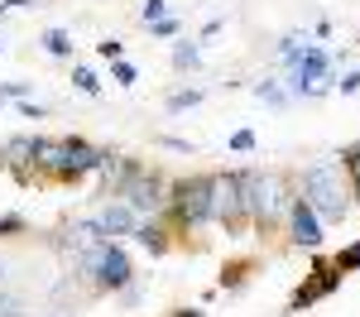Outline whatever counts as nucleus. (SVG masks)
<instances>
[{
  "mask_svg": "<svg viewBox=\"0 0 360 317\" xmlns=\"http://www.w3.org/2000/svg\"><path fill=\"white\" fill-rule=\"evenodd\" d=\"M101 154L106 149H96V144L86 140H44V135H34V164H39V178H53V183H77L86 173L101 169Z\"/></svg>",
  "mask_w": 360,
  "mask_h": 317,
  "instance_id": "1",
  "label": "nucleus"
},
{
  "mask_svg": "<svg viewBox=\"0 0 360 317\" xmlns=\"http://www.w3.org/2000/svg\"><path fill=\"white\" fill-rule=\"evenodd\" d=\"M240 183H245L250 226L255 231H274V221L288 212V183H283L278 173H255V169L240 173Z\"/></svg>",
  "mask_w": 360,
  "mask_h": 317,
  "instance_id": "2",
  "label": "nucleus"
},
{
  "mask_svg": "<svg viewBox=\"0 0 360 317\" xmlns=\"http://www.w3.org/2000/svg\"><path fill=\"white\" fill-rule=\"evenodd\" d=\"M303 198L322 221H346L351 202H346V188H341V164H312L303 173Z\"/></svg>",
  "mask_w": 360,
  "mask_h": 317,
  "instance_id": "3",
  "label": "nucleus"
},
{
  "mask_svg": "<svg viewBox=\"0 0 360 317\" xmlns=\"http://www.w3.org/2000/svg\"><path fill=\"white\" fill-rule=\"evenodd\" d=\"M168 212L183 231H197L212 221V173H193V178H178L168 188Z\"/></svg>",
  "mask_w": 360,
  "mask_h": 317,
  "instance_id": "4",
  "label": "nucleus"
},
{
  "mask_svg": "<svg viewBox=\"0 0 360 317\" xmlns=\"http://www.w3.org/2000/svg\"><path fill=\"white\" fill-rule=\"evenodd\" d=\"M212 221H221L226 231H245L250 226L240 173H212Z\"/></svg>",
  "mask_w": 360,
  "mask_h": 317,
  "instance_id": "5",
  "label": "nucleus"
},
{
  "mask_svg": "<svg viewBox=\"0 0 360 317\" xmlns=\"http://www.w3.org/2000/svg\"><path fill=\"white\" fill-rule=\"evenodd\" d=\"M168 183L159 169H135V178L120 188V198H125V207L135 212V216H144V212H159V207H168Z\"/></svg>",
  "mask_w": 360,
  "mask_h": 317,
  "instance_id": "6",
  "label": "nucleus"
},
{
  "mask_svg": "<svg viewBox=\"0 0 360 317\" xmlns=\"http://www.w3.org/2000/svg\"><path fill=\"white\" fill-rule=\"evenodd\" d=\"M336 284H341V269H336L332 259H322V264L312 269V279H303V284L293 288L288 313H303V308H312V303H322L327 293H336Z\"/></svg>",
  "mask_w": 360,
  "mask_h": 317,
  "instance_id": "7",
  "label": "nucleus"
},
{
  "mask_svg": "<svg viewBox=\"0 0 360 317\" xmlns=\"http://www.w3.org/2000/svg\"><path fill=\"white\" fill-rule=\"evenodd\" d=\"M288 235H293V245H303V250H317V245H322V216L307 207V198L288 202Z\"/></svg>",
  "mask_w": 360,
  "mask_h": 317,
  "instance_id": "8",
  "label": "nucleus"
},
{
  "mask_svg": "<svg viewBox=\"0 0 360 317\" xmlns=\"http://www.w3.org/2000/svg\"><path fill=\"white\" fill-rule=\"evenodd\" d=\"M322 77H327V53H322V48H307V53L293 63V91H298V96H312Z\"/></svg>",
  "mask_w": 360,
  "mask_h": 317,
  "instance_id": "9",
  "label": "nucleus"
},
{
  "mask_svg": "<svg viewBox=\"0 0 360 317\" xmlns=\"http://www.w3.org/2000/svg\"><path fill=\"white\" fill-rule=\"evenodd\" d=\"M5 169L15 173L20 183H39V164H34V135H25V140H10L5 144Z\"/></svg>",
  "mask_w": 360,
  "mask_h": 317,
  "instance_id": "10",
  "label": "nucleus"
},
{
  "mask_svg": "<svg viewBox=\"0 0 360 317\" xmlns=\"http://www.w3.org/2000/svg\"><path fill=\"white\" fill-rule=\"evenodd\" d=\"M96 226H101V235H106V240H120V235H135L139 221H135V212H130L125 202H111V207L96 216Z\"/></svg>",
  "mask_w": 360,
  "mask_h": 317,
  "instance_id": "11",
  "label": "nucleus"
},
{
  "mask_svg": "<svg viewBox=\"0 0 360 317\" xmlns=\"http://www.w3.org/2000/svg\"><path fill=\"white\" fill-rule=\"evenodd\" d=\"M135 240L149 250V255H168V245H173V240H168V231L159 226V221H139V226H135Z\"/></svg>",
  "mask_w": 360,
  "mask_h": 317,
  "instance_id": "12",
  "label": "nucleus"
},
{
  "mask_svg": "<svg viewBox=\"0 0 360 317\" xmlns=\"http://www.w3.org/2000/svg\"><path fill=\"white\" fill-rule=\"evenodd\" d=\"M307 48H312V44H307L303 34H288V39L278 44V53H283V63H298V58H303Z\"/></svg>",
  "mask_w": 360,
  "mask_h": 317,
  "instance_id": "13",
  "label": "nucleus"
},
{
  "mask_svg": "<svg viewBox=\"0 0 360 317\" xmlns=\"http://www.w3.org/2000/svg\"><path fill=\"white\" fill-rule=\"evenodd\" d=\"M197 63H202L197 44H178V48H173V67H178V72H188V67H197Z\"/></svg>",
  "mask_w": 360,
  "mask_h": 317,
  "instance_id": "14",
  "label": "nucleus"
},
{
  "mask_svg": "<svg viewBox=\"0 0 360 317\" xmlns=\"http://www.w3.org/2000/svg\"><path fill=\"white\" fill-rule=\"evenodd\" d=\"M44 48H49L53 58H68V53H72V44H68V34H63V29H49V34H44Z\"/></svg>",
  "mask_w": 360,
  "mask_h": 317,
  "instance_id": "15",
  "label": "nucleus"
},
{
  "mask_svg": "<svg viewBox=\"0 0 360 317\" xmlns=\"http://www.w3.org/2000/svg\"><path fill=\"white\" fill-rule=\"evenodd\" d=\"M332 264L341 269V274H351V269H360V240H351V245H346V250H341V255H336Z\"/></svg>",
  "mask_w": 360,
  "mask_h": 317,
  "instance_id": "16",
  "label": "nucleus"
},
{
  "mask_svg": "<svg viewBox=\"0 0 360 317\" xmlns=\"http://www.w3.org/2000/svg\"><path fill=\"white\" fill-rule=\"evenodd\" d=\"M341 169L351 173V198L360 202V149H351V154H346V159H341Z\"/></svg>",
  "mask_w": 360,
  "mask_h": 317,
  "instance_id": "17",
  "label": "nucleus"
},
{
  "mask_svg": "<svg viewBox=\"0 0 360 317\" xmlns=\"http://www.w3.org/2000/svg\"><path fill=\"white\" fill-rule=\"evenodd\" d=\"M72 82H77V91H86V96H96V91H101V82H96V72H91V67H77V72H72Z\"/></svg>",
  "mask_w": 360,
  "mask_h": 317,
  "instance_id": "18",
  "label": "nucleus"
},
{
  "mask_svg": "<svg viewBox=\"0 0 360 317\" xmlns=\"http://www.w3.org/2000/svg\"><path fill=\"white\" fill-rule=\"evenodd\" d=\"M164 10H168L164 0H144V10H139V20H144V25L154 29V25H159V20H164Z\"/></svg>",
  "mask_w": 360,
  "mask_h": 317,
  "instance_id": "19",
  "label": "nucleus"
},
{
  "mask_svg": "<svg viewBox=\"0 0 360 317\" xmlns=\"http://www.w3.org/2000/svg\"><path fill=\"white\" fill-rule=\"evenodd\" d=\"M0 317H29V308L20 303V298H10V293H5V298H0Z\"/></svg>",
  "mask_w": 360,
  "mask_h": 317,
  "instance_id": "20",
  "label": "nucleus"
},
{
  "mask_svg": "<svg viewBox=\"0 0 360 317\" xmlns=\"http://www.w3.org/2000/svg\"><path fill=\"white\" fill-rule=\"evenodd\" d=\"M202 101V91H178L173 101H168V111H188V106H197Z\"/></svg>",
  "mask_w": 360,
  "mask_h": 317,
  "instance_id": "21",
  "label": "nucleus"
},
{
  "mask_svg": "<svg viewBox=\"0 0 360 317\" xmlns=\"http://www.w3.org/2000/svg\"><path fill=\"white\" fill-rule=\"evenodd\" d=\"M231 149H240V154L255 149V135H250V130H236V135H231Z\"/></svg>",
  "mask_w": 360,
  "mask_h": 317,
  "instance_id": "22",
  "label": "nucleus"
},
{
  "mask_svg": "<svg viewBox=\"0 0 360 317\" xmlns=\"http://www.w3.org/2000/svg\"><path fill=\"white\" fill-rule=\"evenodd\" d=\"M115 82H120V86H130V82H135V67H130V63H125V58H120V63H115Z\"/></svg>",
  "mask_w": 360,
  "mask_h": 317,
  "instance_id": "23",
  "label": "nucleus"
},
{
  "mask_svg": "<svg viewBox=\"0 0 360 317\" xmlns=\"http://www.w3.org/2000/svg\"><path fill=\"white\" fill-rule=\"evenodd\" d=\"M101 58H111V63H120V58H125V48H120L115 39H106V44H101Z\"/></svg>",
  "mask_w": 360,
  "mask_h": 317,
  "instance_id": "24",
  "label": "nucleus"
},
{
  "mask_svg": "<svg viewBox=\"0 0 360 317\" xmlns=\"http://www.w3.org/2000/svg\"><path fill=\"white\" fill-rule=\"evenodd\" d=\"M10 231H25V216H5L0 221V235H10Z\"/></svg>",
  "mask_w": 360,
  "mask_h": 317,
  "instance_id": "25",
  "label": "nucleus"
},
{
  "mask_svg": "<svg viewBox=\"0 0 360 317\" xmlns=\"http://www.w3.org/2000/svg\"><path fill=\"white\" fill-rule=\"evenodd\" d=\"M154 34H164V39H168V34H178V20H168V15H164V20L154 25Z\"/></svg>",
  "mask_w": 360,
  "mask_h": 317,
  "instance_id": "26",
  "label": "nucleus"
},
{
  "mask_svg": "<svg viewBox=\"0 0 360 317\" xmlns=\"http://www.w3.org/2000/svg\"><path fill=\"white\" fill-rule=\"evenodd\" d=\"M255 91H259L264 101H283V91H278V86H269V82H264V86H255Z\"/></svg>",
  "mask_w": 360,
  "mask_h": 317,
  "instance_id": "27",
  "label": "nucleus"
},
{
  "mask_svg": "<svg viewBox=\"0 0 360 317\" xmlns=\"http://www.w3.org/2000/svg\"><path fill=\"white\" fill-rule=\"evenodd\" d=\"M341 91H360V72H346L341 77Z\"/></svg>",
  "mask_w": 360,
  "mask_h": 317,
  "instance_id": "28",
  "label": "nucleus"
},
{
  "mask_svg": "<svg viewBox=\"0 0 360 317\" xmlns=\"http://www.w3.org/2000/svg\"><path fill=\"white\" fill-rule=\"evenodd\" d=\"M173 317H207V313H197V308H183V313H173Z\"/></svg>",
  "mask_w": 360,
  "mask_h": 317,
  "instance_id": "29",
  "label": "nucleus"
},
{
  "mask_svg": "<svg viewBox=\"0 0 360 317\" xmlns=\"http://www.w3.org/2000/svg\"><path fill=\"white\" fill-rule=\"evenodd\" d=\"M0 284H5V255H0Z\"/></svg>",
  "mask_w": 360,
  "mask_h": 317,
  "instance_id": "30",
  "label": "nucleus"
},
{
  "mask_svg": "<svg viewBox=\"0 0 360 317\" xmlns=\"http://www.w3.org/2000/svg\"><path fill=\"white\" fill-rule=\"evenodd\" d=\"M0 169H5V154H0Z\"/></svg>",
  "mask_w": 360,
  "mask_h": 317,
  "instance_id": "31",
  "label": "nucleus"
},
{
  "mask_svg": "<svg viewBox=\"0 0 360 317\" xmlns=\"http://www.w3.org/2000/svg\"><path fill=\"white\" fill-rule=\"evenodd\" d=\"M58 317H72V313H58Z\"/></svg>",
  "mask_w": 360,
  "mask_h": 317,
  "instance_id": "32",
  "label": "nucleus"
}]
</instances>
